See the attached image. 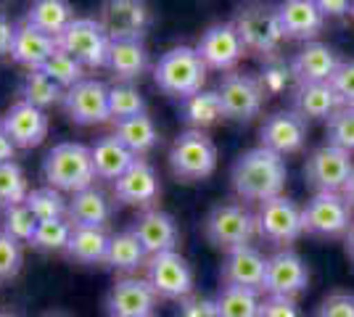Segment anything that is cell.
<instances>
[{
  "label": "cell",
  "instance_id": "1",
  "mask_svg": "<svg viewBox=\"0 0 354 317\" xmlns=\"http://www.w3.org/2000/svg\"><path fill=\"white\" fill-rule=\"evenodd\" d=\"M286 159L281 153L270 151L265 146L249 148L238 156V162L233 164V188L243 201H267V198L283 196L286 188Z\"/></svg>",
  "mask_w": 354,
  "mask_h": 317
},
{
  "label": "cell",
  "instance_id": "2",
  "mask_svg": "<svg viewBox=\"0 0 354 317\" xmlns=\"http://www.w3.org/2000/svg\"><path fill=\"white\" fill-rule=\"evenodd\" d=\"M233 27L241 35L246 50L262 56V59L278 56L281 43L286 40L281 27V16H278V6H272L267 0H246V3H241L236 8V16H233Z\"/></svg>",
  "mask_w": 354,
  "mask_h": 317
},
{
  "label": "cell",
  "instance_id": "3",
  "mask_svg": "<svg viewBox=\"0 0 354 317\" xmlns=\"http://www.w3.org/2000/svg\"><path fill=\"white\" fill-rule=\"evenodd\" d=\"M43 177L56 191L80 193L85 188H93L95 180V166L93 153L85 143H56L43 159Z\"/></svg>",
  "mask_w": 354,
  "mask_h": 317
},
{
  "label": "cell",
  "instance_id": "4",
  "mask_svg": "<svg viewBox=\"0 0 354 317\" xmlns=\"http://www.w3.org/2000/svg\"><path fill=\"white\" fill-rule=\"evenodd\" d=\"M153 79H156V88L167 95L188 98L193 93L204 90L207 64L191 46L169 48L153 66Z\"/></svg>",
  "mask_w": 354,
  "mask_h": 317
},
{
  "label": "cell",
  "instance_id": "5",
  "mask_svg": "<svg viewBox=\"0 0 354 317\" xmlns=\"http://www.w3.org/2000/svg\"><path fill=\"white\" fill-rule=\"evenodd\" d=\"M169 169L177 180H207L217 169V146L204 130H185L169 148Z\"/></svg>",
  "mask_w": 354,
  "mask_h": 317
},
{
  "label": "cell",
  "instance_id": "6",
  "mask_svg": "<svg viewBox=\"0 0 354 317\" xmlns=\"http://www.w3.org/2000/svg\"><path fill=\"white\" fill-rule=\"evenodd\" d=\"M204 236L214 249L230 251L238 246H251L257 236V217L243 204H217L204 220Z\"/></svg>",
  "mask_w": 354,
  "mask_h": 317
},
{
  "label": "cell",
  "instance_id": "7",
  "mask_svg": "<svg viewBox=\"0 0 354 317\" xmlns=\"http://www.w3.org/2000/svg\"><path fill=\"white\" fill-rule=\"evenodd\" d=\"M254 217H257V236L272 246H281V249H288L304 233L301 206L288 196L262 201Z\"/></svg>",
  "mask_w": 354,
  "mask_h": 317
},
{
  "label": "cell",
  "instance_id": "8",
  "mask_svg": "<svg viewBox=\"0 0 354 317\" xmlns=\"http://www.w3.org/2000/svg\"><path fill=\"white\" fill-rule=\"evenodd\" d=\"M344 193H315L301 209L304 233L317 238H344L354 222V214Z\"/></svg>",
  "mask_w": 354,
  "mask_h": 317
},
{
  "label": "cell",
  "instance_id": "9",
  "mask_svg": "<svg viewBox=\"0 0 354 317\" xmlns=\"http://www.w3.org/2000/svg\"><path fill=\"white\" fill-rule=\"evenodd\" d=\"M354 175L352 153L325 143L315 148L304 164V177L315 193H341Z\"/></svg>",
  "mask_w": 354,
  "mask_h": 317
},
{
  "label": "cell",
  "instance_id": "10",
  "mask_svg": "<svg viewBox=\"0 0 354 317\" xmlns=\"http://www.w3.org/2000/svg\"><path fill=\"white\" fill-rule=\"evenodd\" d=\"M109 46H111V37L104 30V24L95 19H74L59 35L61 50L77 59L82 66H93V69L106 66Z\"/></svg>",
  "mask_w": 354,
  "mask_h": 317
},
{
  "label": "cell",
  "instance_id": "11",
  "mask_svg": "<svg viewBox=\"0 0 354 317\" xmlns=\"http://www.w3.org/2000/svg\"><path fill=\"white\" fill-rule=\"evenodd\" d=\"M146 280L151 283L153 294L159 299L183 302L193 294V270L188 259L177 251H162L153 254L146 262Z\"/></svg>",
  "mask_w": 354,
  "mask_h": 317
},
{
  "label": "cell",
  "instance_id": "12",
  "mask_svg": "<svg viewBox=\"0 0 354 317\" xmlns=\"http://www.w3.org/2000/svg\"><path fill=\"white\" fill-rule=\"evenodd\" d=\"M217 93H220L225 117L233 122H251L254 117H259L267 98L259 77L249 72H236V69L222 77Z\"/></svg>",
  "mask_w": 354,
  "mask_h": 317
},
{
  "label": "cell",
  "instance_id": "13",
  "mask_svg": "<svg viewBox=\"0 0 354 317\" xmlns=\"http://www.w3.org/2000/svg\"><path fill=\"white\" fill-rule=\"evenodd\" d=\"M310 288V267L296 254L294 249H278L272 257H267L265 294L296 299Z\"/></svg>",
  "mask_w": 354,
  "mask_h": 317
},
{
  "label": "cell",
  "instance_id": "14",
  "mask_svg": "<svg viewBox=\"0 0 354 317\" xmlns=\"http://www.w3.org/2000/svg\"><path fill=\"white\" fill-rule=\"evenodd\" d=\"M196 53L207 64V69H214V72H233L238 61L243 59L246 46H243L238 30L233 27V21H225V24H212V27L201 35V40H198V46H196Z\"/></svg>",
  "mask_w": 354,
  "mask_h": 317
},
{
  "label": "cell",
  "instance_id": "15",
  "mask_svg": "<svg viewBox=\"0 0 354 317\" xmlns=\"http://www.w3.org/2000/svg\"><path fill=\"white\" fill-rule=\"evenodd\" d=\"M159 296L146 278H119L106 294V315L109 317H153Z\"/></svg>",
  "mask_w": 354,
  "mask_h": 317
},
{
  "label": "cell",
  "instance_id": "16",
  "mask_svg": "<svg viewBox=\"0 0 354 317\" xmlns=\"http://www.w3.org/2000/svg\"><path fill=\"white\" fill-rule=\"evenodd\" d=\"M64 111L74 124H104L109 114V88L101 79H82L64 93Z\"/></svg>",
  "mask_w": 354,
  "mask_h": 317
},
{
  "label": "cell",
  "instance_id": "17",
  "mask_svg": "<svg viewBox=\"0 0 354 317\" xmlns=\"http://www.w3.org/2000/svg\"><path fill=\"white\" fill-rule=\"evenodd\" d=\"M307 143V119L299 117L294 108L275 111L259 127V146L281 153L283 159L288 153H299Z\"/></svg>",
  "mask_w": 354,
  "mask_h": 317
},
{
  "label": "cell",
  "instance_id": "18",
  "mask_svg": "<svg viewBox=\"0 0 354 317\" xmlns=\"http://www.w3.org/2000/svg\"><path fill=\"white\" fill-rule=\"evenodd\" d=\"M265 272H267V257L254 249V246H238L225 251L222 259V283L236 288H249L265 294Z\"/></svg>",
  "mask_w": 354,
  "mask_h": 317
},
{
  "label": "cell",
  "instance_id": "19",
  "mask_svg": "<svg viewBox=\"0 0 354 317\" xmlns=\"http://www.w3.org/2000/svg\"><path fill=\"white\" fill-rule=\"evenodd\" d=\"M0 130L11 137L16 148H35L48 137V117L43 108L19 101L0 117Z\"/></svg>",
  "mask_w": 354,
  "mask_h": 317
},
{
  "label": "cell",
  "instance_id": "20",
  "mask_svg": "<svg viewBox=\"0 0 354 317\" xmlns=\"http://www.w3.org/2000/svg\"><path fill=\"white\" fill-rule=\"evenodd\" d=\"M101 24L109 37H140L151 24L146 0H106Z\"/></svg>",
  "mask_w": 354,
  "mask_h": 317
},
{
  "label": "cell",
  "instance_id": "21",
  "mask_svg": "<svg viewBox=\"0 0 354 317\" xmlns=\"http://www.w3.org/2000/svg\"><path fill=\"white\" fill-rule=\"evenodd\" d=\"M159 193H162L159 175L143 159H135V164L114 180V196L127 206H151Z\"/></svg>",
  "mask_w": 354,
  "mask_h": 317
},
{
  "label": "cell",
  "instance_id": "22",
  "mask_svg": "<svg viewBox=\"0 0 354 317\" xmlns=\"http://www.w3.org/2000/svg\"><path fill=\"white\" fill-rule=\"evenodd\" d=\"M135 238L146 249L148 257L162 254V251H175L177 246V225L175 217L162 209H146L140 217H135L133 227Z\"/></svg>",
  "mask_w": 354,
  "mask_h": 317
},
{
  "label": "cell",
  "instance_id": "23",
  "mask_svg": "<svg viewBox=\"0 0 354 317\" xmlns=\"http://www.w3.org/2000/svg\"><path fill=\"white\" fill-rule=\"evenodd\" d=\"M339 66V53L330 46H325V43H317V40L307 43L291 59V72H294L296 85H304V82H330Z\"/></svg>",
  "mask_w": 354,
  "mask_h": 317
},
{
  "label": "cell",
  "instance_id": "24",
  "mask_svg": "<svg viewBox=\"0 0 354 317\" xmlns=\"http://www.w3.org/2000/svg\"><path fill=\"white\" fill-rule=\"evenodd\" d=\"M283 35L291 40H315L323 32L325 16L315 0H283L278 6Z\"/></svg>",
  "mask_w": 354,
  "mask_h": 317
},
{
  "label": "cell",
  "instance_id": "25",
  "mask_svg": "<svg viewBox=\"0 0 354 317\" xmlns=\"http://www.w3.org/2000/svg\"><path fill=\"white\" fill-rule=\"evenodd\" d=\"M59 50V40L35 30L32 24L21 21L14 30V43H11V59L27 69H40L45 61Z\"/></svg>",
  "mask_w": 354,
  "mask_h": 317
},
{
  "label": "cell",
  "instance_id": "26",
  "mask_svg": "<svg viewBox=\"0 0 354 317\" xmlns=\"http://www.w3.org/2000/svg\"><path fill=\"white\" fill-rule=\"evenodd\" d=\"M106 66L119 82H133L148 69V50L140 37H111Z\"/></svg>",
  "mask_w": 354,
  "mask_h": 317
},
{
  "label": "cell",
  "instance_id": "27",
  "mask_svg": "<svg viewBox=\"0 0 354 317\" xmlns=\"http://www.w3.org/2000/svg\"><path fill=\"white\" fill-rule=\"evenodd\" d=\"M294 111L304 119H330L341 108L339 95L330 88V82H304L296 85L291 95Z\"/></svg>",
  "mask_w": 354,
  "mask_h": 317
},
{
  "label": "cell",
  "instance_id": "28",
  "mask_svg": "<svg viewBox=\"0 0 354 317\" xmlns=\"http://www.w3.org/2000/svg\"><path fill=\"white\" fill-rule=\"evenodd\" d=\"M90 153H93L95 177H101V180H117V177H122L135 164V159H138L117 135L98 137L90 146Z\"/></svg>",
  "mask_w": 354,
  "mask_h": 317
},
{
  "label": "cell",
  "instance_id": "29",
  "mask_svg": "<svg viewBox=\"0 0 354 317\" xmlns=\"http://www.w3.org/2000/svg\"><path fill=\"white\" fill-rule=\"evenodd\" d=\"M109 217H111L109 198L95 188H85L69 198L66 220L72 222V227H104Z\"/></svg>",
  "mask_w": 354,
  "mask_h": 317
},
{
  "label": "cell",
  "instance_id": "30",
  "mask_svg": "<svg viewBox=\"0 0 354 317\" xmlns=\"http://www.w3.org/2000/svg\"><path fill=\"white\" fill-rule=\"evenodd\" d=\"M24 21L59 40L61 32L74 21L72 3L69 0H32Z\"/></svg>",
  "mask_w": 354,
  "mask_h": 317
},
{
  "label": "cell",
  "instance_id": "31",
  "mask_svg": "<svg viewBox=\"0 0 354 317\" xmlns=\"http://www.w3.org/2000/svg\"><path fill=\"white\" fill-rule=\"evenodd\" d=\"M111 236L104 227H72V236L66 243V257L82 265H101L106 262Z\"/></svg>",
  "mask_w": 354,
  "mask_h": 317
},
{
  "label": "cell",
  "instance_id": "32",
  "mask_svg": "<svg viewBox=\"0 0 354 317\" xmlns=\"http://www.w3.org/2000/svg\"><path fill=\"white\" fill-rule=\"evenodd\" d=\"M146 262H148L146 249L135 238L133 230H122L117 236H111L109 251H106V262H104L106 267L130 275V272L146 267Z\"/></svg>",
  "mask_w": 354,
  "mask_h": 317
},
{
  "label": "cell",
  "instance_id": "33",
  "mask_svg": "<svg viewBox=\"0 0 354 317\" xmlns=\"http://www.w3.org/2000/svg\"><path fill=\"white\" fill-rule=\"evenodd\" d=\"M180 114L185 124H191V130H207L212 124L225 117V108H222L220 93L217 90H198L183 98L180 104Z\"/></svg>",
  "mask_w": 354,
  "mask_h": 317
},
{
  "label": "cell",
  "instance_id": "34",
  "mask_svg": "<svg viewBox=\"0 0 354 317\" xmlns=\"http://www.w3.org/2000/svg\"><path fill=\"white\" fill-rule=\"evenodd\" d=\"M114 135H117L135 156L148 153L159 143V130H156V124H153V119H151L148 114L117 122V133H114Z\"/></svg>",
  "mask_w": 354,
  "mask_h": 317
},
{
  "label": "cell",
  "instance_id": "35",
  "mask_svg": "<svg viewBox=\"0 0 354 317\" xmlns=\"http://www.w3.org/2000/svg\"><path fill=\"white\" fill-rule=\"evenodd\" d=\"M64 88H59L50 77H45L40 69H30V75L21 79V101L37 106V108H48V106L64 101Z\"/></svg>",
  "mask_w": 354,
  "mask_h": 317
},
{
  "label": "cell",
  "instance_id": "36",
  "mask_svg": "<svg viewBox=\"0 0 354 317\" xmlns=\"http://www.w3.org/2000/svg\"><path fill=\"white\" fill-rule=\"evenodd\" d=\"M217 307H220L222 317H259L262 299H259V291L222 286L220 296H217Z\"/></svg>",
  "mask_w": 354,
  "mask_h": 317
},
{
  "label": "cell",
  "instance_id": "37",
  "mask_svg": "<svg viewBox=\"0 0 354 317\" xmlns=\"http://www.w3.org/2000/svg\"><path fill=\"white\" fill-rule=\"evenodd\" d=\"M109 114L114 122L146 114V98L133 82H117L109 88Z\"/></svg>",
  "mask_w": 354,
  "mask_h": 317
},
{
  "label": "cell",
  "instance_id": "38",
  "mask_svg": "<svg viewBox=\"0 0 354 317\" xmlns=\"http://www.w3.org/2000/svg\"><path fill=\"white\" fill-rule=\"evenodd\" d=\"M72 236V222L56 217V220H40L32 236L30 246L37 251H66V243Z\"/></svg>",
  "mask_w": 354,
  "mask_h": 317
},
{
  "label": "cell",
  "instance_id": "39",
  "mask_svg": "<svg viewBox=\"0 0 354 317\" xmlns=\"http://www.w3.org/2000/svg\"><path fill=\"white\" fill-rule=\"evenodd\" d=\"M30 196L27 175L16 162L0 164V209H8L16 204H24Z\"/></svg>",
  "mask_w": 354,
  "mask_h": 317
},
{
  "label": "cell",
  "instance_id": "40",
  "mask_svg": "<svg viewBox=\"0 0 354 317\" xmlns=\"http://www.w3.org/2000/svg\"><path fill=\"white\" fill-rule=\"evenodd\" d=\"M40 72H43L45 77H50V79H53L59 88H64V90H69L77 82L85 79V77H82V64L77 59H72L69 53H64L61 48L40 66Z\"/></svg>",
  "mask_w": 354,
  "mask_h": 317
},
{
  "label": "cell",
  "instance_id": "41",
  "mask_svg": "<svg viewBox=\"0 0 354 317\" xmlns=\"http://www.w3.org/2000/svg\"><path fill=\"white\" fill-rule=\"evenodd\" d=\"M37 217L32 214V209L27 204H16V206H8L3 209V233L11 236L14 241L19 243H30L35 230H37Z\"/></svg>",
  "mask_w": 354,
  "mask_h": 317
},
{
  "label": "cell",
  "instance_id": "42",
  "mask_svg": "<svg viewBox=\"0 0 354 317\" xmlns=\"http://www.w3.org/2000/svg\"><path fill=\"white\" fill-rule=\"evenodd\" d=\"M24 204L30 206L32 214H35L37 220H56V217H64V214H66V206H69V201L61 196V191L50 188V185L30 191V196H27Z\"/></svg>",
  "mask_w": 354,
  "mask_h": 317
},
{
  "label": "cell",
  "instance_id": "43",
  "mask_svg": "<svg viewBox=\"0 0 354 317\" xmlns=\"http://www.w3.org/2000/svg\"><path fill=\"white\" fill-rule=\"evenodd\" d=\"M325 135L330 146H339L349 153L354 151V106H341L325 124Z\"/></svg>",
  "mask_w": 354,
  "mask_h": 317
},
{
  "label": "cell",
  "instance_id": "44",
  "mask_svg": "<svg viewBox=\"0 0 354 317\" xmlns=\"http://www.w3.org/2000/svg\"><path fill=\"white\" fill-rule=\"evenodd\" d=\"M294 79V72H291V64H286L281 56H272V59H265V69H262V88L265 93L275 95V93H283L288 88V82Z\"/></svg>",
  "mask_w": 354,
  "mask_h": 317
},
{
  "label": "cell",
  "instance_id": "45",
  "mask_svg": "<svg viewBox=\"0 0 354 317\" xmlns=\"http://www.w3.org/2000/svg\"><path fill=\"white\" fill-rule=\"evenodd\" d=\"M21 262H24L21 243L14 241L11 236H6V233L0 230V280L16 278L19 270H21Z\"/></svg>",
  "mask_w": 354,
  "mask_h": 317
},
{
  "label": "cell",
  "instance_id": "46",
  "mask_svg": "<svg viewBox=\"0 0 354 317\" xmlns=\"http://www.w3.org/2000/svg\"><path fill=\"white\" fill-rule=\"evenodd\" d=\"M315 317H354V294L352 291H333L328 294Z\"/></svg>",
  "mask_w": 354,
  "mask_h": 317
},
{
  "label": "cell",
  "instance_id": "47",
  "mask_svg": "<svg viewBox=\"0 0 354 317\" xmlns=\"http://www.w3.org/2000/svg\"><path fill=\"white\" fill-rule=\"evenodd\" d=\"M330 88L336 90L341 106H354V59L341 61V66L330 79Z\"/></svg>",
  "mask_w": 354,
  "mask_h": 317
},
{
  "label": "cell",
  "instance_id": "48",
  "mask_svg": "<svg viewBox=\"0 0 354 317\" xmlns=\"http://www.w3.org/2000/svg\"><path fill=\"white\" fill-rule=\"evenodd\" d=\"M177 317H222L217 299L209 296H188L183 302H177Z\"/></svg>",
  "mask_w": 354,
  "mask_h": 317
},
{
  "label": "cell",
  "instance_id": "49",
  "mask_svg": "<svg viewBox=\"0 0 354 317\" xmlns=\"http://www.w3.org/2000/svg\"><path fill=\"white\" fill-rule=\"evenodd\" d=\"M259 317H301V309L296 307V299H283V296H265Z\"/></svg>",
  "mask_w": 354,
  "mask_h": 317
},
{
  "label": "cell",
  "instance_id": "50",
  "mask_svg": "<svg viewBox=\"0 0 354 317\" xmlns=\"http://www.w3.org/2000/svg\"><path fill=\"white\" fill-rule=\"evenodd\" d=\"M315 3L323 11V16H333V19L352 14V6H354V0H315Z\"/></svg>",
  "mask_w": 354,
  "mask_h": 317
},
{
  "label": "cell",
  "instance_id": "51",
  "mask_svg": "<svg viewBox=\"0 0 354 317\" xmlns=\"http://www.w3.org/2000/svg\"><path fill=\"white\" fill-rule=\"evenodd\" d=\"M14 24L0 14V56L3 53H11V43H14Z\"/></svg>",
  "mask_w": 354,
  "mask_h": 317
},
{
  "label": "cell",
  "instance_id": "52",
  "mask_svg": "<svg viewBox=\"0 0 354 317\" xmlns=\"http://www.w3.org/2000/svg\"><path fill=\"white\" fill-rule=\"evenodd\" d=\"M14 153H16V146L11 143V137L0 130V164L14 162Z\"/></svg>",
  "mask_w": 354,
  "mask_h": 317
},
{
  "label": "cell",
  "instance_id": "53",
  "mask_svg": "<svg viewBox=\"0 0 354 317\" xmlns=\"http://www.w3.org/2000/svg\"><path fill=\"white\" fill-rule=\"evenodd\" d=\"M344 249H346V257L354 262V222H352V227H349V233L344 236Z\"/></svg>",
  "mask_w": 354,
  "mask_h": 317
},
{
  "label": "cell",
  "instance_id": "54",
  "mask_svg": "<svg viewBox=\"0 0 354 317\" xmlns=\"http://www.w3.org/2000/svg\"><path fill=\"white\" fill-rule=\"evenodd\" d=\"M341 193H344V198L349 201V206H352V209H354V175H352V180L346 182V188H344Z\"/></svg>",
  "mask_w": 354,
  "mask_h": 317
},
{
  "label": "cell",
  "instance_id": "55",
  "mask_svg": "<svg viewBox=\"0 0 354 317\" xmlns=\"http://www.w3.org/2000/svg\"><path fill=\"white\" fill-rule=\"evenodd\" d=\"M45 317H66V315H56V312H53V315H45Z\"/></svg>",
  "mask_w": 354,
  "mask_h": 317
},
{
  "label": "cell",
  "instance_id": "56",
  "mask_svg": "<svg viewBox=\"0 0 354 317\" xmlns=\"http://www.w3.org/2000/svg\"><path fill=\"white\" fill-rule=\"evenodd\" d=\"M0 317H16V315H0Z\"/></svg>",
  "mask_w": 354,
  "mask_h": 317
},
{
  "label": "cell",
  "instance_id": "57",
  "mask_svg": "<svg viewBox=\"0 0 354 317\" xmlns=\"http://www.w3.org/2000/svg\"><path fill=\"white\" fill-rule=\"evenodd\" d=\"M352 16H354V6H352Z\"/></svg>",
  "mask_w": 354,
  "mask_h": 317
}]
</instances>
